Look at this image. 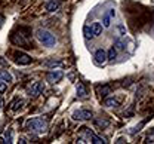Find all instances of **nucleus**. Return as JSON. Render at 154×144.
<instances>
[{"instance_id": "412c9836", "label": "nucleus", "mask_w": 154, "mask_h": 144, "mask_svg": "<svg viewBox=\"0 0 154 144\" xmlns=\"http://www.w3.org/2000/svg\"><path fill=\"white\" fill-rule=\"evenodd\" d=\"M113 46H114V48H116V49H117V51H123L126 45H125V42H123V40H120V39H117V40H116V45H113Z\"/></svg>"}, {"instance_id": "9d476101", "label": "nucleus", "mask_w": 154, "mask_h": 144, "mask_svg": "<svg viewBox=\"0 0 154 144\" xmlns=\"http://www.w3.org/2000/svg\"><path fill=\"white\" fill-rule=\"evenodd\" d=\"M114 15H116V11L114 9H110V11L102 17V27H107V28H108V27L111 25V18H113Z\"/></svg>"}, {"instance_id": "aec40b11", "label": "nucleus", "mask_w": 154, "mask_h": 144, "mask_svg": "<svg viewBox=\"0 0 154 144\" xmlns=\"http://www.w3.org/2000/svg\"><path fill=\"white\" fill-rule=\"evenodd\" d=\"M22 105H24V101H22V100H17V101H14V103H12V110H14V111H17V110H19Z\"/></svg>"}, {"instance_id": "39448f33", "label": "nucleus", "mask_w": 154, "mask_h": 144, "mask_svg": "<svg viewBox=\"0 0 154 144\" xmlns=\"http://www.w3.org/2000/svg\"><path fill=\"white\" fill-rule=\"evenodd\" d=\"M14 61L19 64V65H30L33 62V58L25 52H15L14 54Z\"/></svg>"}, {"instance_id": "f3484780", "label": "nucleus", "mask_w": 154, "mask_h": 144, "mask_svg": "<svg viewBox=\"0 0 154 144\" xmlns=\"http://www.w3.org/2000/svg\"><path fill=\"white\" fill-rule=\"evenodd\" d=\"M5 140H6V143H14V131L12 129H8L5 132Z\"/></svg>"}, {"instance_id": "f8f14e48", "label": "nucleus", "mask_w": 154, "mask_h": 144, "mask_svg": "<svg viewBox=\"0 0 154 144\" xmlns=\"http://www.w3.org/2000/svg\"><path fill=\"white\" fill-rule=\"evenodd\" d=\"M104 105L108 107V108H114V107H119V105H120V101H119L117 98H114V97H108V98L104 100Z\"/></svg>"}, {"instance_id": "cd10ccee", "label": "nucleus", "mask_w": 154, "mask_h": 144, "mask_svg": "<svg viewBox=\"0 0 154 144\" xmlns=\"http://www.w3.org/2000/svg\"><path fill=\"white\" fill-rule=\"evenodd\" d=\"M2 143H6V140H5V138H0V144Z\"/></svg>"}, {"instance_id": "a878e982", "label": "nucleus", "mask_w": 154, "mask_h": 144, "mask_svg": "<svg viewBox=\"0 0 154 144\" xmlns=\"http://www.w3.org/2000/svg\"><path fill=\"white\" fill-rule=\"evenodd\" d=\"M116 143H126V141H125V138H123V137H120V138H117V141H116Z\"/></svg>"}, {"instance_id": "20e7f679", "label": "nucleus", "mask_w": 154, "mask_h": 144, "mask_svg": "<svg viewBox=\"0 0 154 144\" xmlns=\"http://www.w3.org/2000/svg\"><path fill=\"white\" fill-rule=\"evenodd\" d=\"M43 91H45V85H43V82H38V80L28 83V86H27V94L33 98H36L40 94H43Z\"/></svg>"}, {"instance_id": "4be33fe9", "label": "nucleus", "mask_w": 154, "mask_h": 144, "mask_svg": "<svg viewBox=\"0 0 154 144\" xmlns=\"http://www.w3.org/2000/svg\"><path fill=\"white\" fill-rule=\"evenodd\" d=\"M45 65L48 67H55V65H62V61H55V60H51V61H45Z\"/></svg>"}, {"instance_id": "0eeeda50", "label": "nucleus", "mask_w": 154, "mask_h": 144, "mask_svg": "<svg viewBox=\"0 0 154 144\" xmlns=\"http://www.w3.org/2000/svg\"><path fill=\"white\" fill-rule=\"evenodd\" d=\"M62 77H64V73H62L61 70H51V71H48V74H46V80L51 83L61 82Z\"/></svg>"}, {"instance_id": "f257e3e1", "label": "nucleus", "mask_w": 154, "mask_h": 144, "mask_svg": "<svg viewBox=\"0 0 154 144\" xmlns=\"http://www.w3.org/2000/svg\"><path fill=\"white\" fill-rule=\"evenodd\" d=\"M11 40L21 48H31V31L25 27H21L15 33H12Z\"/></svg>"}, {"instance_id": "a211bd4d", "label": "nucleus", "mask_w": 154, "mask_h": 144, "mask_svg": "<svg viewBox=\"0 0 154 144\" xmlns=\"http://www.w3.org/2000/svg\"><path fill=\"white\" fill-rule=\"evenodd\" d=\"M83 31H85V37H86V39H94V37H95L94 33H92V28H91V27L86 25V27L83 28Z\"/></svg>"}, {"instance_id": "393cba45", "label": "nucleus", "mask_w": 154, "mask_h": 144, "mask_svg": "<svg viewBox=\"0 0 154 144\" xmlns=\"http://www.w3.org/2000/svg\"><path fill=\"white\" fill-rule=\"evenodd\" d=\"M145 143L154 144V137H153V135H148V137H147V141H145Z\"/></svg>"}, {"instance_id": "1a4fd4ad", "label": "nucleus", "mask_w": 154, "mask_h": 144, "mask_svg": "<svg viewBox=\"0 0 154 144\" xmlns=\"http://www.w3.org/2000/svg\"><path fill=\"white\" fill-rule=\"evenodd\" d=\"M105 61H107V52H105L102 48L96 49L95 51V62L98 65H102Z\"/></svg>"}, {"instance_id": "bb28decb", "label": "nucleus", "mask_w": 154, "mask_h": 144, "mask_svg": "<svg viewBox=\"0 0 154 144\" xmlns=\"http://www.w3.org/2000/svg\"><path fill=\"white\" fill-rule=\"evenodd\" d=\"M2 24H3V17H2V14H0V27H2Z\"/></svg>"}, {"instance_id": "6ab92c4d", "label": "nucleus", "mask_w": 154, "mask_h": 144, "mask_svg": "<svg viewBox=\"0 0 154 144\" xmlns=\"http://www.w3.org/2000/svg\"><path fill=\"white\" fill-rule=\"evenodd\" d=\"M111 92V88L108 86V85H104L102 88H99V94L102 95V97H107V94H110Z\"/></svg>"}, {"instance_id": "5701e85b", "label": "nucleus", "mask_w": 154, "mask_h": 144, "mask_svg": "<svg viewBox=\"0 0 154 144\" xmlns=\"http://www.w3.org/2000/svg\"><path fill=\"white\" fill-rule=\"evenodd\" d=\"M8 89V82H5L3 79H0V92H5Z\"/></svg>"}, {"instance_id": "f03ea898", "label": "nucleus", "mask_w": 154, "mask_h": 144, "mask_svg": "<svg viewBox=\"0 0 154 144\" xmlns=\"http://www.w3.org/2000/svg\"><path fill=\"white\" fill-rule=\"evenodd\" d=\"M48 126H49L48 121L43 117H31L25 122V129L36 134H45L48 131Z\"/></svg>"}, {"instance_id": "4468645a", "label": "nucleus", "mask_w": 154, "mask_h": 144, "mask_svg": "<svg viewBox=\"0 0 154 144\" xmlns=\"http://www.w3.org/2000/svg\"><path fill=\"white\" fill-rule=\"evenodd\" d=\"M77 95L79 97H86L88 95V89H86V86L82 82L77 83Z\"/></svg>"}, {"instance_id": "b1692460", "label": "nucleus", "mask_w": 154, "mask_h": 144, "mask_svg": "<svg viewBox=\"0 0 154 144\" xmlns=\"http://www.w3.org/2000/svg\"><path fill=\"white\" fill-rule=\"evenodd\" d=\"M96 124L99 125V126H102V128H107L110 125V122L108 121H96Z\"/></svg>"}, {"instance_id": "2eb2a0df", "label": "nucleus", "mask_w": 154, "mask_h": 144, "mask_svg": "<svg viewBox=\"0 0 154 144\" xmlns=\"http://www.w3.org/2000/svg\"><path fill=\"white\" fill-rule=\"evenodd\" d=\"M0 79H3L5 82L11 83L12 82V74H11L8 70H0Z\"/></svg>"}, {"instance_id": "9b49d317", "label": "nucleus", "mask_w": 154, "mask_h": 144, "mask_svg": "<svg viewBox=\"0 0 154 144\" xmlns=\"http://www.w3.org/2000/svg\"><path fill=\"white\" fill-rule=\"evenodd\" d=\"M61 8V0H51L49 3H46V6H45V9L48 11V12H55Z\"/></svg>"}, {"instance_id": "7ed1b4c3", "label": "nucleus", "mask_w": 154, "mask_h": 144, "mask_svg": "<svg viewBox=\"0 0 154 144\" xmlns=\"http://www.w3.org/2000/svg\"><path fill=\"white\" fill-rule=\"evenodd\" d=\"M36 37H37V40L40 42L43 46H46V48H54V46L57 45V37H55V34L51 33L49 30L38 28L37 31H36Z\"/></svg>"}, {"instance_id": "423d86ee", "label": "nucleus", "mask_w": 154, "mask_h": 144, "mask_svg": "<svg viewBox=\"0 0 154 144\" xmlns=\"http://www.w3.org/2000/svg\"><path fill=\"white\" fill-rule=\"evenodd\" d=\"M73 119L74 121H89V119H92V111L86 110V108H80L73 113Z\"/></svg>"}, {"instance_id": "c85d7f7f", "label": "nucleus", "mask_w": 154, "mask_h": 144, "mask_svg": "<svg viewBox=\"0 0 154 144\" xmlns=\"http://www.w3.org/2000/svg\"><path fill=\"white\" fill-rule=\"evenodd\" d=\"M2 107H3V100L0 98V108H2Z\"/></svg>"}, {"instance_id": "ddd939ff", "label": "nucleus", "mask_w": 154, "mask_h": 144, "mask_svg": "<svg viewBox=\"0 0 154 144\" xmlns=\"http://www.w3.org/2000/svg\"><path fill=\"white\" fill-rule=\"evenodd\" d=\"M91 28H92V33H94L95 37L102 34V24H101V22H94V24L91 25Z\"/></svg>"}, {"instance_id": "dca6fc26", "label": "nucleus", "mask_w": 154, "mask_h": 144, "mask_svg": "<svg viewBox=\"0 0 154 144\" xmlns=\"http://www.w3.org/2000/svg\"><path fill=\"white\" fill-rule=\"evenodd\" d=\"M116 57H117V49H116L114 46H111L110 48V51L107 52V61H114L116 60Z\"/></svg>"}, {"instance_id": "6e6552de", "label": "nucleus", "mask_w": 154, "mask_h": 144, "mask_svg": "<svg viewBox=\"0 0 154 144\" xmlns=\"http://www.w3.org/2000/svg\"><path fill=\"white\" fill-rule=\"evenodd\" d=\"M82 132H85L86 135H88V138L91 140V143H95V144H104L105 141H104V138H101L99 135H96V134H94L92 131H89L88 128H82Z\"/></svg>"}]
</instances>
